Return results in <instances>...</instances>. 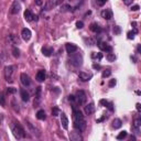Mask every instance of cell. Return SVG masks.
Returning a JSON list of instances; mask_svg holds the SVG:
<instances>
[{"instance_id": "obj_6", "label": "cell", "mask_w": 141, "mask_h": 141, "mask_svg": "<svg viewBox=\"0 0 141 141\" xmlns=\"http://www.w3.org/2000/svg\"><path fill=\"white\" fill-rule=\"evenodd\" d=\"M20 10H21L20 4L18 1H13V4H12V6H11V8H10V12L12 14H17V13L20 12Z\"/></svg>"}, {"instance_id": "obj_15", "label": "cell", "mask_w": 141, "mask_h": 141, "mask_svg": "<svg viewBox=\"0 0 141 141\" xmlns=\"http://www.w3.org/2000/svg\"><path fill=\"white\" fill-rule=\"evenodd\" d=\"M37 79H38V82H43L45 79V71H43V70L39 71L37 73Z\"/></svg>"}, {"instance_id": "obj_38", "label": "cell", "mask_w": 141, "mask_h": 141, "mask_svg": "<svg viewBox=\"0 0 141 141\" xmlns=\"http://www.w3.org/2000/svg\"><path fill=\"white\" fill-rule=\"evenodd\" d=\"M139 9H140L139 5H134V6H132V7H131V10H132V11H138Z\"/></svg>"}, {"instance_id": "obj_25", "label": "cell", "mask_w": 141, "mask_h": 141, "mask_svg": "<svg viewBox=\"0 0 141 141\" xmlns=\"http://www.w3.org/2000/svg\"><path fill=\"white\" fill-rule=\"evenodd\" d=\"M106 58H107V60H108L109 62H115V60H116V55H115L114 53L109 52V53L107 54V56H106Z\"/></svg>"}, {"instance_id": "obj_16", "label": "cell", "mask_w": 141, "mask_h": 141, "mask_svg": "<svg viewBox=\"0 0 141 141\" xmlns=\"http://www.w3.org/2000/svg\"><path fill=\"white\" fill-rule=\"evenodd\" d=\"M79 78L83 80V82H87L92 78V75L91 74H86L84 72H79Z\"/></svg>"}, {"instance_id": "obj_24", "label": "cell", "mask_w": 141, "mask_h": 141, "mask_svg": "<svg viewBox=\"0 0 141 141\" xmlns=\"http://www.w3.org/2000/svg\"><path fill=\"white\" fill-rule=\"evenodd\" d=\"M140 126H141V119L137 118L136 120L133 121V129H136L137 131H139L140 130Z\"/></svg>"}, {"instance_id": "obj_2", "label": "cell", "mask_w": 141, "mask_h": 141, "mask_svg": "<svg viewBox=\"0 0 141 141\" xmlns=\"http://www.w3.org/2000/svg\"><path fill=\"white\" fill-rule=\"evenodd\" d=\"M11 130H12L13 136L17 138V139H21V138H24L25 137V131L24 129L21 127V125L17 121H13L11 124Z\"/></svg>"}, {"instance_id": "obj_18", "label": "cell", "mask_w": 141, "mask_h": 141, "mask_svg": "<svg viewBox=\"0 0 141 141\" xmlns=\"http://www.w3.org/2000/svg\"><path fill=\"white\" fill-rule=\"evenodd\" d=\"M24 19L28 21V22H30V21H32L34 19V16H33V13L31 12L30 10H25L24 11Z\"/></svg>"}, {"instance_id": "obj_37", "label": "cell", "mask_w": 141, "mask_h": 141, "mask_svg": "<svg viewBox=\"0 0 141 141\" xmlns=\"http://www.w3.org/2000/svg\"><path fill=\"white\" fill-rule=\"evenodd\" d=\"M117 84V80L114 78V79H110V82H109V87H114V86H115Z\"/></svg>"}, {"instance_id": "obj_11", "label": "cell", "mask_w": 141, "mask_h": 141, "mask_svg": "<svg viewBox=\"0 0 141 141\" xmlns=\"http://www.w3.org/2000/svg\"><path fill=\"white\" fill-rule=\"evenodd\" d=\"M60 115H61V124L63 126V128H64V129H68V119H67L66 115H65L64 112L60 114Z\"/></svg>"}, {"instance_id": "obj_10", "label": "cell", "mask_w": 141, "mask_h": 141, "mask_svg": "<svg viewBox=\"0 0 141 141\" xmlns=\"http://www.w3.org/2000/svg\"><path fill=\"white\" fill-rule=\"evenodd\" d=\"M84 110H85L86 115H92V114H94V111H95V105L93 103L86 105L85 108H84Z\"/></svg>"}, {"instance_id": "obj_49", "label": "cell", "mask_w": 141, "mask_h": 141, "mask_svg": "<svg viewBox=\"0 0 141 141\" xmlns=\"http://www.w3.org/2000/svg\"><path fill=\"white\" fill-rule=\"evenodd\" d=\"M130 140H136V137H133V136H132V137L130 138Z\"/></svg>"}, {"instance_id": "obj_13", "label": "cell", "mask_w": 141, "mask_h": 141, "mask_svg": "<svg viewBox=\"0 0 141 141\" xmlns=\"http://www.w3.org/2000/svg\"><path fill=\"white\" fill-rule=\"evenodd\" d=\"M101 17L106 20H110L112 18V12L110 9H106V10H103L101 11Z\"/></svg>"}, {"instance_id": "obj_7", "label": "cell", "mask_w": 141, "mask_h": 141, "mask_svg": "<svg viewBox=\"0 0 141 141\" xmlns=\"http://www.w3.org/2000/svg\"><path fill=\"white\" fill-rule=\"evenodd\" d=\"M80 131H73V132H71L70 133V139L71 140H73V141H80V140H83V137L80 136Z\"/></svg>"}, {"instance_id": "obj_32", "label": "cell", "mask_w": 141, "mask_h": 141, "mask_svg": "<svg viewBox=\"0 0 141 141\" xmlns=\"http://www.w3.org/2000/svg\"><path fill=\"white\" fill-rule=\"evenodd\" d=\"M96 2H97V6H99V7H103V6L107 2V0H96Z\"/></svg>"}, {"instance_id": "obj_19", "label": "cell", "mask_w": 141, "mask_h": 141, "mask_svg": "<svg viewBox=\"0 0 141 141\" xmlns=\"http://www.w3.org/2000/svg\"><path fill=\"white\" fill-rule=\"evenodd\" d=\"M20 95H21V98H22L23 101H28L30 99V96H29V93L25 91V89H21L20 92Z\"/></svg>"}, {"instance_id": "obj_5", "label": "cell", "mask_w": 141, "mask_h": 141, "mask_svg": "<svg viewBox=\"0 0 141 141\" xmlns=\"http://www.w3.org/2000/svg\"><path fill=\"white\" fill-rule=\"evenodd\" d=\"M70 62H71V64H73L75 67H79L80 65L83 64V58H82V55L77 54V55H75V56H72Z\"/></svg>"}, {"instance_id": "obj_41", "label": "cell", "mask_w": 141, "mask_h": 141, "mask_svg": "<svg viewBox=\"0 0 141 141\" xmlns=\"http://www.w3.org/2000/svg\"><path fill=\"white\" fill-rule=\"evenodd\" d=\"M124 2H125V5H126V6H129V5L132 4L133 0H124Z\"/></svg>"}, {"instance_id": "obj_29", "label": "cell", "mask_w": 141, "mask_h": 141, "mask_svg": "<svg viewBox=\"0 0 141 141\" xmlns=\"http://www.w3.org/2000/svg\"><path fill=\"white\" fill-rule=\"evenodd\" d=\"M71 9H72L71 6H68V5H63L62 7H61V11H71Z\"/></svg>"}, {"instance_id": "obj_34", "label": "cell", "mask_w": 141, "mask_h": 141, "mask_svg": "<svg viewBox=\"0 0 141 141\" xmlns=\"http://www.w3.org/2000/svg\"><path fill=\"white\" fill-rule=\"evenodd\" d=\"M114 32H115L116 34H120V32H121V29H120V26L116 25L115 28H114Z\"/></svg>"}, {"instance_id": "obj_46", "label": "cell", "mask_w": 141, "mask_h": 141, "mask_svg": "<svg viewBox=\"0 0 141 141\" xmlns=\"http://www.w3.org/2000/svg\"><path fill=\"white\" fill-rule=\"evenodd\" d=\"M68 100H71V101H74V100H75V96H73V95H71L70 97H68Z\"/></svg>"}, {"instance_id": "obj_44", "label": "cell", "mask_w": 141, "mask_h": 141, "mask_svg": "<svg viewBox=\"0 0 141 141\" xmlns=\"http://www.w3.org/2000/svg\"><path fill=\"white\" fill-rule=\"evenodd\" d=\"M106 107H108V108H109V110H111V111L114 110V108H112V104H111V103H108V105H107Z\"/></svg>"}, {"instance_id": "obj_9", "label": "cell", "mask_w": 141, "mask_h": 141, "mask_svg": "<svg viewBox=\"0 0 141 141\" xmlns=\"http://www.w3.org/2000/svg\"><path fill=\"white\" fill-rule=\"evenodd\" d=\"M21 37H22V39L24 41H29L30 39H31V31H30L29 29L24 28L21 31Z\"/></svg>"}, {"instance_id": "obj_48", "label": "cell", "mask_w": 141, "mask_h": 141, "mask_svg": "<svg viewBox=\"0 0 141 141\" xmlns=\"http://www.w3.org/2000/svg\"><path fill=\"white\" fill-rule=\"evenodd\" d=\"M137 51H138V52H140V51H141V46H140V45H138V47H137Z\"/></svg>"}, {"instance_id": "obj_23", "label": "cell", "mask_w": 141, "mask_h": 141, "mask_svg": "<svg viewBox=\"0 0 141 141\" xmlns=\"http://www.w3.org/2000/svg\"><path fill=\"white\" fill-rule=\"evenodd\" d=\"M37 118L40 119V120H44L46 118V115H45V111L44 110H39L37 112Z\"/></svg>"}, {"instance_id": "obj_36", "label": "cell", "mask_w": 141, "mask_h": 141, "mask_svg": "<svg viewBox=\"0 0 141 141\" xmlns=\"http://www.w3.org/2000/svg\"><path fill=\"white\" fill-rule=\"evenodd\" d=\"M76 26H77V29L84 28V22H83V21H77V22H76Z\"/></svg>"}, {"instance_id": "obj_22", "label": "cell", "mask_w": 141, "mask_h": 141, "mask_svg": "<svg viewBox=\"0 0 141 141\" xmlns=\"http://www.w3.org/2000/svg\"><path fill=\"white\" fill-rule=\"evenodd\" d=\"M54 6H55V2H53L52 0H47L45 6H44V9L45 10H51V9L54 8Z\"/></svg>"}, {"instance_id": "obj_14", "label": "cell", "mask_w": 141, "mask_h": 141, "mask_svg": "<svg viewBox=\"0 0 141 141\" xmlns=\"http://www.w3.org/2000/svg\"><path fill=\"white\" fill-rule=\"evenodd\" d=\"M65 49H66V52L68 54H72V53H74V52H76V51H77V46L75 45V44L67 43L66 45H65Z\"/></svg>"}, {"instance_id": "obj_35", "label": "cell", "mask_w": 141, "mask_h": 141, "mask_svg": "<svg viewBox=\"0 0 141 141\" xmlns=\"http://www.w3.org/2000/svg\"><path fill=\"white\" fill-rule=\"evenodd\" d=\"M7 92H8V94H14V93L17 92V88H14V87H9L7 89Z\"/></svg>"}, {"instance_id": "obj_27", "label": "cell", "mask_w": 141, "mask_h": 141, "mask_svg": "<svg viewBox=\"0 0 141 141\" xmlns=\"http://www.w3.org/2000/svg\"><path fill=\"white\" fill-rule=\"evenodd\" d=\"M0 105L2 107H6V98H5L4 94H0Z\"/></svg>"}, {"instance_id": "obj_50", "label": "cell", "mask_w": 141, "mask_h": 141, "mask_svg": "<svg viewBox=\"0 0 141 141\" xmlns=\"http://www.w3.org/2000/svg\"><path fill=\"white\" fill-rule=\"evenodd\" d=\"M21 1H24V0H21Z\"/></svg>"}, {"instance_id": "obj_40", "label": "cell", "mask_w": 141, "mask_h": 141, "mask_svg": "<svg viewBox=\"0 0 141 141\" xmlns=\"http://www.w3.org/2000/svg\"><path fill=\"white\" fill-rule=\"evenodd\" d=\"M99 103H100V105H103V106H107L108 105V101L106 99H100Z\"/></svg>"}, {"instance_id": "obj_47", "label": "cell", "mask_w": 141, "mask_h": 141, "mask_svg": "<svg viewBox=\"0 0 141 141\" xmlns=\"http://www.w3.org/2000/svg\"><path fill=\"white\" fill-rule=\"evenodd\" d=\"M63 1H64V0H56V1H55V5H62Z\"/></svg>"}, {"instance_id": "obj_31", "label": "cell", "mask_w": 141, "mask_h": 141, "mask_svg": "<svg viewBox=\"0 0 141 141\" xmlns=\"http://www.w3.org/2000/svg\"><path fill=\"white\" fill-rule=\"evenodd\" d=\"M12 54H13L14 58H19L20 56V52H19V50H18L17 47H13L12 49Z\"/></svg>"}, {"instance_id": "obj_26", "label": "cell", "mask_w": 141, "mask_h": 141, "mask_svg": "<svg viewBox=\"0 0 141 141\" xmlns=\"http://www.w3.org/2000/svg\"><path fill=\"white\" fill-rule=\"evenodd\" d=\"M127 134H128V133H127V131H125V130H124V131H121V132L119 133L118 136H117V139H118V140H122V139H125V138L127 137Z\"/></svg>"}, {"instance_id": "obj_20", "label": "cell", "mask_w": 141, "mask_h": 141, "mask_svg": "<svg viewBox=\"0 0 141 141\" xmlns=\"http://www.w3.org/2000/svg\"><path fill=\"white\" fill-rule=\"evenodd\" d=\"M42 53H43V55L44 56H51L52 55V53H53V49L52 47H43L42 49Z\"/></svg>"}, {"instance_id": "obj_21", "label": "cell", "mask_w": 141, "mask_h": 141, "mask_svg": "<svg viewBox=\"0 0 141 141\" xmlns=\"http://www.w3.org/2000/svg\"><path fill=\"white\" fill-rule=\"evenodd\" d=\"M121 126H122V121L120 120V119L116 118V119H114L112 120V128L114 129H119Z\"/></svg>"}, {"instance_id": "obj_17", "label": "cell", "mask_w": 141, "mask_h": 141, "mask_svg": "<svg viewBox=\"0 0 141 141\" xmlns=\"http://www.w3.org/2000/svg\"><path fill=\"white\" fill-rule=\"evenodd\" d=\"M89 29H91V31L95 32V33H99L101 31V28L97 24V23H92V24L89 25Z\"/></svg>"}, {"instance_id": "obj_43", "label": "cell", "mask_w": 141, "mask_h": 141, "mask_svg": "<svg viewBox=\"0 0 141 141\" xmlns=\"http://www.w3.org/2000/svg\"><path fill=\"white\" fill-rule=\"evenodd\" d=\"M35 1V5L38 6H42V4H43V0H34Z\"/></svg>"}, {"instance_id": "obj_12", "label": "cell", "mask_w": 141, "mask_h": 141, "mask_svg": "<svg viewBox=\"0 0 141 141\" xmlns=\"http://www.w3.org/2000/svg\"><path fill=\"white\" fill-rule=\"evenodd\" d=\"M98 46H99V49L101 51H106V52H111L112 51V47L110 45H108L107 43H105V42H99V43H98Z\"/></svg>"}, {"instance_id": "obj_45", "label": "cell", "mask_w": 141, "mask_h": 141, "mask_svg": "<svg viewBox=\"0 0 141 141\" xmlns=\"http://www.w3.org/2000/svg\"><path fill=\"white\" fill-rule=\"evenodd\" d=\"M136 108H137V110H138V111H139V112L141 111V105H140L139 103H138V104L136 105Z\"/></svg>"}, {"instance_id": "obj_3", "label": "cell", "mask_w": 141, "mask_h": 141, "mask_svg": "<svg viewBox=\"0 0 141 141\" xmlns=\"http://www.w3.org/2000/svg\"><path fill=\"white\" fill-rule=\"evenodd\" d=\"M14 66L12 65H9V66L5 67V78L7 82L12 83L13 82V73H14Z\"/></svg>"}, {"instance_id": "obj_4", "label": "cell", "mask_w": 141, "mask_h": 141, "mask_svg": "<svg viewBox=\"0 0 141 141\" xmlns=\"http://www.w3.org/2000/svg\"><path fill=\"white\" fill-rule=\"evenodd\" d=\"M75 100H76V103L78 104L79 106H82V105L85 104V103H86V100H87V97H86L85 92H83V91L77 92L76 96H75Z\"/></svg>"}, {"instance_id": "obj_33", "label": "cell", "mask_w": 141, "mask_h": 141, "mask_svg": "<svg viewBox=\"0 0 141 141\" xmlns=\"http://www.w3.org/2000/svg\"><path fill=\"white\" fill-rule=\"evenodd\" d=\"M92 58H97L98 60H101V59H103V54H101V53H98V54L93 53L92 54Z\"/></svg>"}, {"instance_id": "obj_8", "label": "cell", "mask_w": 141, "mask_h": 141, "mask_svg": "<svg viewBox=\"0 0 141 141\" xmlns=\"http://www.w3.org/2000/svg\"><path fill=\"white\" fill-rule=\"evenodd\" d=\"M20 79H21V83H22L24 86H29L30 84H31V80H30L29 75H26L25 73H22L20 75Z\"/></svg>"}, {"instance_id": "obj_1", "label": "cell", "mask_w": 141, "mask_h": 141, "mask_svg": "<svg viewBox=\"0 0 141 141\" xmlns=\"http://www.w3.org/2000/svg\"><path fill=\"white\" fill-rule=\"evenodd\" d=\"M73 121H74V128L77 129L79 131L85 130L86 128V121L84 118L83 114L80 112V110L74 109L73 110Z\"/></svg>"}, {"instance_id": "obj_39", "label": "cell", "mask_w": 141, "mask_h": 141, "mask_svg": "<svg viewBox=\"0 0 141 141\" xmlns=\"http://www.w3.org/2000/svg\"><path fill=\"white\" fill-rule=\"evenodd\" d=\"M127 35H128V39H130V40H131V39L134 38V32H131V31H130V32H128Z\"/></svg>"}, {"instance_id": "obj_42", "label": "cell", "mask_w": 141, "mask_h": 141, "mask_svg": "<svg viewBox=\"0 0 141 141\" xmlns=\"http://www.w3.org/2000/svg\"><path fill=\"white\" fill-rule=\"evenodd\" d=\"M93 68H94V70H100L101 66L99 64H94V65H93Z\"/></svg>"}, {"instance_id": "obj_28", "label": "cell", "mask_w": 141, "mask_h": 141, "mask_svg": "<svg viewBox=\"0 0 141 141\" xmlns=\"http://www.w3.org/2000/svg\"><path fill=\"white\" fill-rule=\"evenodd\" d=\"M110 75H111V71H110V70H105L103 72V77H104V78H106V77H109Z\"/></svg>"}, {"instance_id": "obj_30", "label": "cell", "mask_w": 141, "mask_h": 141, "mask_svg": "<svg viewBox=\"0 0 141 141\" xmlns=\"http://www.w3.org/2000/svg\"><path fill=\"white\" fill-rule=\"evenodd\" d=\"M59 115H60V110H59V108H58V107H54L53 109H52V116L56 117V116H59Z\"/></svg>"}]
</instances>
